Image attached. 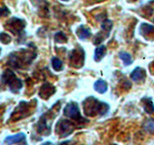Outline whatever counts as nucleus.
<instances>
[{
    "mask_svg": "<svg viewBox=\"0 0 154 145\" xmlns=\"http://www.w3.org/2000/svg\"><path fill=\"white\" fill-rule=\"evenodd\" d=\"M84 112L87 116H94V115H104L109 111V105L96 100L94 97L87 98L83 103Z\"/></svg>",
    "mask_w": 154,
    "mask_h": 145,
    "instance_id": "f257e3e1",
    "label": "nucleus"
},
{
    "mask_svg": "<svg viewBox=\"0 0 154 145\" xmlns=\"http://www.w3.org/2000/svg\"><path fill=\"white\" fill-rule=\"evenodd\" d=\"M146 77V72L143 68L137 67L133 70V72L130 74V79L134 81H143Z\"/></svg>",
    "mask_w": 154,
    "mask_h": 145,
    "instance_id": "0eeeda50",
    "label": "nucleus"
},
{
    "mask_svg": "<svg viewBox=\"0 0 154 145\" xmlns=\"http://www.w3.org/2000/svg\"><path fill=\"white\" fill-rule=\"evenodd\" d=\"M53 92H55V88H54V87H53L52 85H50V84H45L41 88L40 96L42 98L43 95H45V93H47V97L49 98V97L53 94Z\"/></svg>",
    "mask_w": 154,
    "mask_h": 145,
    "instance_id": "ddd939ff",
    "label": "nucleus"
},
{
    "mask_svg": "<svg viewBox=\"0 0 154 145\" xmlns=\"http://www.w3.org/2000/svg\"><path fill=\"white\" fill-rule=\"evenodd\" d=\"M74 130V126L69 120L63 119L56 126V133L60 135L61 137H66L69 135Z\"/></svg>",
    "mask_w": 154,
    "mask_h": 145,
    "instance_id": "7ed1b4c3",
    "label": "nucleus"
},
{
    "mask_svg": "<svg viewBox=\"0 0 154 145\" xmlns=\"http://www.w3.org/2000/svg\"><path fill=\"white\" fill-rule=\"evenodd\" d=\"M51 63H52V68L55 71L59 72L63 69V62L58 57H53L51 60Z\"/></svg>",
    "mask_w": 154,
    "mask_h": 145,
    "instance_id": "dca6fc26",
    "label": "nucleus"
},
{
    "mask_svg": "<svg viewBox=\"0 0 154 145\" xmlns=\"http://www.w3.org/2000/svg\"><path fill=\"white\" fill-rule=\"evenodd\" d=\"M146 130L149 133H154V119H149L146 123Z\"/></svg>",
    "mask_w": 154,
    "mask_h": 145,
    "instance_id": "6ab92c4d",
    "label": "nucleus"
},
{
    "mask_svg": "<svg viewBox=\"0 0 154 145\" xmlns=\"http://www.w3.org/2000/svg\"><path fill=\"white\" fill-rule=\"evenodd\" d=\"M2 82L12 92H18L22 87V81L11 70H6L2 74Z\"/></svg>",
    "mask_w": 154,
    "mask_h": 145,
    "instance_id": "f03ea898",
    "label": "nucleus"
},
{
    "mask_svg": "<svg viewBox=\"0 0 154 145\" xmlns=\"http://www.w3.org/2000/svg\"><path fill=\"white\" fill-rule=\"evenodd\" d=\"M76 35L78 36L80 40H87L91 36V33L88 27H86L85 25H80L76 29Z\"/></svg>",
    "mask_w": 154,
    "mask_h": 145,
    "instance_id": "1a4fd4ad",
    "label": "nucleus"
},
{
    "mask_svg": "<svg viewBox=\"0 0 154 145\" xmlns=\"http://www.w3.org/2000/svg\"><path fill=\"white\" fill-rule=\"evenodd\" d=\"M42 145H53L51 142H46V143H43Z\"/></svg>",
    "mask_w": 154,
    "mask_h": 145,
    "instance_id": "4be33fe9",
    "label": "nucleus"
},
{
    "mask_svg": "<svg viewBox=\"0 0 154 145\" xmlns=\"http://www.w3.org/2000/svg\"><path fill=\"white\" fill-rule=\"evenodd\" d=\"M94 88L96 92H98L100 94H104L108 90L107 82L103 79H97L94 83Z\"/></svg>",
    "mask_w": 154,
    "mask_h": 145,
    "instance_id": "9d476101",
    "label": "nucleus"
},
{
    "mask_svg": "<svg viewBox=\"0 0 154 145\" xmlns=\"http://www.w3.org/2000/svg\"><path fill=\"white\" fill-rule=\"evenodd\" d=\"M119 58L122 60V62L124 63L125 66H129L130 64H132L133 62V59H132V56L130 53L128 52H125V51H122L119 52Z\"/></svg>",
    "mask_w": 154,
    "mask_h": 145,
    "instance_id": "2eb2a0df",
    "label": "nucleus"
},
{
    "mask_svg": "<svg viewBox=\"0 0 154 145\" xmlns=\"http://www.w3.org/2000/svg\"><path fill=\"white\" fill-rule=\"evenodd\" d=\"M69 57H70L71 63L73 64V66L79 68L78 63H80L81 66L83 65V63H84V60H85V53H84V51H83V50H82V48H76V50L71 51V54H70Z\"/></svg>",
    "mask_w": 154,
    "mask_h": 145,
    "instance_id": "39448f33",
    "label": "nucleus"
},
{
    "mask_svg": "<svg viewBox=\"0 0 154 145\" xmlns=\"http://www.w3.org/2000/svg\"><path fill=\"white\" fill-rule=\"evenodd\" d=\"M24 140H25V134L23 133H18L17 134L9 135V137H7L5 138V143L7 145H13V144L22 142Z\"/></svg>",
    "mask_w": 154,
    "mask_h": 145,
    "instance_id": "6e6552de",
    "label": "nucleus"
},
{
    "mask_svg": "<svg viewBox=\"0 0 154 145\" xmlns=\"http://www.w3.org/2000/svg\"><path fill=\"white\" fill-rule=\"evenodd\" d=\"M113 27V22L110 21V19H105V21L101 24V28L102 30H104L105 32H107V34L109 35V32L111 31V29Z\"/></svg>",
    "mask_w": 154,
    "mask_h": 145,
    "instance_id": "f3484780",
    "label": "nucleus"
},
{
    "mask_svg": "<svg viewBox=\"0 0 154 145\" xmlns=\"http://www.w3.org/2000/svg\"><path fill=\"white\" fill-rule=\"evenodd\" d=\"M64 114L66 117H70L76 120H83L80 115V111L78 108V105L74 102H70L64 108Z\"/></svg>",
    "mask_w": 154,
    "mask_h": 145,
    "instance_id": "20e7f679",
    "label": "nucleus"
},
{
    "mask_svg": "<svg viewBox=\"0 0 154 145\" xmlns=\"http://www.w3.org/2000/svg\"><path fill=\"white\" fill-rule=\"evenodd\" d=\"M153 31H154V26L150 25V24H148V23H143L142 25L140 26V33L143 36H146Z\"/></svg>",
    "mask_w": 154,
    "mask_h": 145,
    "instance_id": "4468645a",
    "label": "nucleus"
},
{
    "mask_svg": "<svg viewBox=\"0 0 154 145\" xmlns=\"http://www.w3.org/2000/svg\"><path fill=\"white\" fill-rule=\"evenodd\" d=\"M7 24H8L7 27L10 29V30H12L14 33H20L23 30L24 26H25L24 21L19 18H17L10 19L9 22H7Z\"/></svg>",
    "mask_w": 154,
    "mask_h": 145,
    "instance_id": "423d86ee",
    "label": "nucleus"
},
{
    "mask_svg": "<svg viewBox=\"0 0 154 145\" xmlns=\"http://www.w3.org/2000/svg\"><path fill=\"white\" fill-rule=\"evenodd\" d=\"M143 102V108H144V111H146V113L148 114H151L154 112V105H153V102L150 98H148V97H146V98H143L142 100Z\"/></svg>",
    "mask_w": 154,
    "mask_h": 145,
    "instance_id": "9b49d317",
    "label": "nucleus"
},
{
    "mask_svg": "<svg viewBox=\"0 0 154 145\" xmlns=\"http://www.w3.org/2000/svg\"><path fill=\"white\" fill-rule=\"evenodd\" d=\"M54 38H55V41L57 43H61L62 44V43H66L67 42V38L66 36V34L63 33V32H57L55 34Z\"/></svg>",
    "mask_w": 154,
    "mask_h": 145,
    "instance_id": "a211bd4d",
    "label": "nucleus"
},
{
    "mask_svg": "<svg viewBox=\"0 0 154 145\" xmlns=\"http://www.w3.org/2000/svg\"><path fill=\"white\" fill-rule=\"evenodd\" d=\"M10 14V11L7 9V8H5V7H3L2 9H1V16L2 17H5V16H8V14Z\"/></svg>",
    "mask_w": 154,
    "mask_h": 145,
    "instance_id": "412c9836",
    "label": "nucleus"
},
{
    "mask_svg": "<svg viewBox=\"0 0 154 145\" xmlns=\"http://www.w3.org/2000/svg\"><path fill=\"white\" fill-rule=\"evenodd\" d=\"M105 53H106V47L105 46L97 47L95 48V50H94V61H96V62L100 61L104 57Z\"/></svg>",
    "mask_w": 154,
    "mask_h": 145,
    "instance_id": "f8f14e48",
    "label": "nucleus"
},
{
    "mask_svg": "<svg viewBox=\"0 0 154 145\" xmlns=\"http://www.w3.org/2000/svg\"><path fill=\"white\" fill-rule=\"evenodd\" d=\"M0 38H1V42L3 44H9L11 42V37L8 35V33H5V32H2L1 35H0Z\"/></svg>",
    "mask_w": 154,
    "mask_h": 145,
    "instance_id": "aec40b11",
    "label": "nucleus"
}]
</instances>
